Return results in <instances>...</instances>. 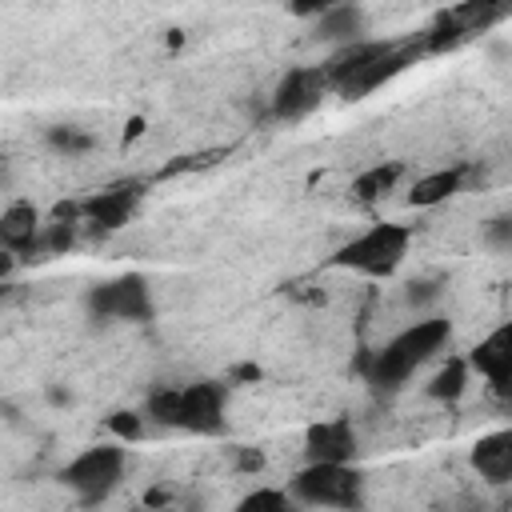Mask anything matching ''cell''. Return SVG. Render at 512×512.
Listing matches in <instances>:
<instances>
[{"label": "cell", "mask_w": 512, "mask_h": 512, "mask_svg": "<svg viewBox=\"0 0 512 512\" xmlns=\"http://www.w3.org/2000/svg\"><path fill=\"white\" fill-rule=\"evenodd\" d=\"M468 464L476 468L480 480H488V484H508V480H512V424L484 432V436L472 444Z\"/></svg>", "instance_id": "13"}, {"label": "cell", "mask_w": 512, "mask_h": 512, "mask_svg": "<svg viewBox=\"0 0 512 512\" xmlns=\"http://www.w3.org/2000/svg\"><path fill=\"white\" fill-rule=\"evenodd\" d=\"M88 308L96 320H148L152 316V296L144 276H116L108 284H96L88 296Z\"/></svg>", "instance_id": "7"}, {"label": "cell", "mask_w": 512, "mask_h": 512, "mask_svg": "<svg viewBox=\"0 0 512 512\" xmlns=\"http://www.w3.org/2000/svg\"><path fill=\"white\" fill-rule=\"evenodd\" d=\"M364 8L356 4H336V8H320L316 16V36L320 40H336L340 48L352 40H364Z\"/></svg>", "instance_id": "15"}, {"label": "cell", "mask_w": 512, "mask_h": 512, "mask_svg": "<svg viewBox=\"0 0 512 512\" xmlns=\"http://www.w3.org/2000/svg\"><path fill=\"white\" fill-rule=\"evenodd\" d=\"M40 236H44V224H40V208L28 204V200H12L0 216V244L8 248V256H32L40 252Z\"/></svg>", "instance_id": "12"}, {"label": "cell", "mask_w": 512, "mask_h": 512, "mask_svg": "<svg viewBox=\"0 0 512 512\" xmlns=\"http://www.w3.org/2000/svg\"><path fill=\"white\" fill-rule=\"evenodd\" d=\"M468 368L492 388V396L512 400V320L496 324L468 352Z\"/></svg>", "instance_id": "6"}, {"label": "cell", "mask_w": 512, "mask_h": 512, "mask_svg": "<svg viewBox=\"0 0 512 512\" xmlns=\"http://www.w3.org/2000/svg\"><path fill=\"white\" fill-rule=\"evenodd\" d=\"M148 416H156L168 428L216 436L224 428V384L196 380L184 388H156L148 396Z\"/></svg>", "instance_id": "2"}, {"label": "cell", "mask_w": 512, "mask_h": 512, "mask_svg": "<svg viewBox=\"0 0 512 512\" xmlns=\"http://www.w3.org/2000/svg\"><path fill=\"white\" fill-rule=\"evenodd\" d=\"M240 468H248V472L252 468H264V456L260 452H240Z\"/></svg>", "instance_id": "22"}, {"label": "cell", "mask_w": 512, "mask_h": 512, "mask_svg": "<svg viewBox=\"0 0 512 512\" xmlns=\"http://www.w3.org/2000/svg\"><path fill=\"white\" fill-rule=\"evenodd\" d=\"M140 188H144L140 180H132V184H112V188L88 196V200L80 204V216H84L92 228H100V232H116L120 224H128V216H132V208H136V200H140Z\"/></svg>", "instance_id": "11"}, {"label": "cell", "mask_w": 512, "mask_h": 512, "mask_svg": "<svg viewBox=\"0 0 512 512\" xmlns=\"http://www.w3.org/2000/svg\"><path fill=\"white\" fill-rule=\"evenodd\" d=\"M408 244H412V228H408V224L380 220V224L364 228L360 236H352L348 244H340L336 256H332V264L380 280V276H392V272L404 264Z\"/></svg>", "instance_id": "3"}, {"label": "cell", "mask_w": 512, "mask_h": 512, "mask_svg": "<svg viewBox=\"0 0 512 512\" xmlns=\"http://www.w3.org/2000/svg\"><path fill=\"white\" fill-rule=\"evenodd\" d=\"M400 176H404V164H400V160L372 164V168H364V172L352 180V196H356L360 204H376V200H384V196L400 184Z\"/></svg>", "instance_id": "16"}, {"label": "cell", "mask_w": 512, "mask_h": 512, "mask_svg": "<svg viewBox=\"0 0 512 512\" xmlns=\"http://www.w3.org/2000/svg\"><path fill=\"white\" fill-rule=\"evenodd\" d=\"M464 176H468L464 164H448V168L424 172V176L412 180V188H408V204H412V208H436V204L452 200V196L464 188Z\"/></svg>", "instance_id": "14"}, {"label": "cell", "mask_w": 512, "mask_h": 512, "mask_svg": "<svg viewBox=\"0 0 512 512\" xmlns=\"http://www.w3.org/2000/svg\"><path fill=\"white\" fill-rule=\"evenodd\" d=\"M292 500L312 508L356 512L364 500V476L352 464H304L292 476Z\"/></svg>", "instance_id": "4"}, {"label": "cell", "mask_w": 512, "mask_h": 512, "mask_svg": "<svg viewBox=\"0 0 512 512\" xmlns=\"http://www.w3.org/2000/svg\"><path fill=\"white\" fill-rule=\"evenodd\" d=\"M124 464L128 460H124V448L120 444H92V448H84L80 456H72L64 464L60 480H64L68 492H76V500L100 504L104 496L116 492V484L124 476Z\"/></svg>", "instance_id": "5"}, {"label": "cell", "mask_w": 512, "mask_h": 512, "mask_svg": "<svg viewBox=\"0 0 512 512\" xmlns=\"http://www.w3.org/2000/svg\"><path fill=\"white\" fill-rule=\"evenodd\" d=\"M304 456H308V464H352L356 460V428L344 416L308 424Z\"/></svg>", "instance_id": "10"}, {"label": "cell", "mask_w": 512, "mask_h": 512, "mask_svg": "<svg viewBox=\"0 0 512 512\" xmlns=\"http://www.w3.org/2000/svg\"><path fill=\"white\" fill-rule=\"evenodd\" d=\"M484 240L492 248H512V216H496L484 224Z\"/></svg>", "instance_id": "21"}, {"label": "cell", "mask_w": 512, "mask_h": 512, "mask_svg": "<svg viewBox=\"0 0 512 512\" xmlns=\"http://www.w3.org/2000/svg\"><path fill=\"white\" fill-rule=\"evenodd\" d=\"M324 92H328V76L320 64L316 68H292L272 92V112L280 120H300L324 100Z\"/></svg>", "instance_id": "8"}, {"label": "cell", "mask_w": 512, "mask_h": 512, "mask_svg": "<svg viewBox=\"0 0 512 512\" xmlns=\"http://www.w3.org/2000/svg\"><path fill=\"white\" fill-rule=\"evenodd\" d=\"M392 52V40H352V44H344V48H336L320 68H324V76H328V88H336L340 96L380 60V56H388Z\"/></svg>", "instance_id": "9"}, {"label": "cell", "mask_w": 512, "mask_h": 512, "mask_svg": "<svg viewBox=\"0 0 512 512\" xmlns=\"http://www.w3.org/2000/svg\"><path fill=\"white\" fill-rule=\"evenodd\" d=\"M452 336V324L444 316H424L416 324H408L404 332H396L384 348L372 352L368 360V380L376 388H400L420 364H428Z\"/></svg>", "instance_id": "1"}, {"label": "cell", "mask_w": 512, "mask_h": 512, "mask_svg": "<svg viewBox=\"0 0 512 512\" xmlns=\"http://www.w3.org/2000/svg\"><path fill=\"white\" fill-rule=\"evenodd\" d=\"M236 512H292V492L260 484V488H252V492L236 504Z\"/></svg>", "instance_id": "18"}, {"label": "cell", "mask_w": 512, "mask_h": 512, "mask_svg": "<svg viewBox=\"0 0 512 512\" xmlns=\"http://www.w3.org/2000/svg\"><path fill=\"white\" fill-rule=\"evenodd\" d=\"M48 144H52L56 152L80 156V152H88V148H92V136H88V132H80V128H52V132H48Z\"/></svg>", "instance_id": "19"}, {"label": "cell", "mask_w": 512, "mask_h": 512, "mask_svg": "<svg viewBox=\"0 0 512 512\" xmlns=\"http://www.w3.org/2000/svg\"><path fill=\"white\" fill-rule=\"evenodd\" d=\"M468 356H452L432 380H428V396L432 400H460L464 388H468Z\"/></svg>", "instance_id": "17"}, {"label": "cell", "mask_w": 512, "mask_h": 512, "mask_svg": "<svg viewBox=\"0 0 512 512\" xmlns=\"http://www.w3.org/2000/svg\"><path fill=\"white\" fill-rule=\"evenodd\" d=\"M108 432L124 444V440H140L144 436V420L136 416V412H112L108 416Z\"/></svg>", "instance_id": "20"}]
</instances>
